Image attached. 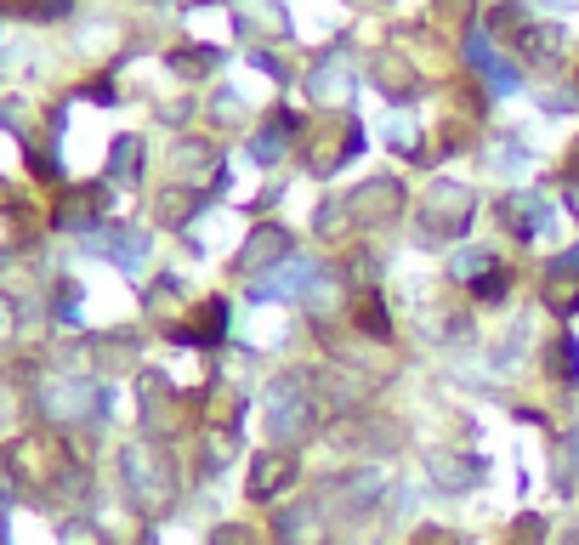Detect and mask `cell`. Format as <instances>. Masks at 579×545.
I'll list each match as a JSON object with an SVG mask.
<instances>
[{
  "mask_svg": "<svg viewBox=\"0 0 579 545\" xmlns=\"http://www.w3.org/2000/svg\"><path fill=\"white\" fill-rule=\"evenodd\" d=\"M284 477H290V460L262 455L256 460V477H250V494H273V483H284Z\"/></svg>",
  "mask_w": 579,
  "mask_h": 545,
  "instance_id": "obj_1",
  "label": "cell"
},
{
  "mask_svg": "<svg viewBox=\"0 0 579 545\" xmlns=\"http://www.w3.org/2000/svg\"><path fill=\"white\" fill-rule=\"evenodd\" d=\"M511 290V279H506V267H483V273H477L472 279V296L477 301H500Z\"/></svg>",
  "mask_w": 579,
  "mask_h": 545,
  "instance_id": "obj_2",
  "label": "cell"
},
{
  "mask_svg": "<svg viewBox=\"0 0 579 545\" xmlns=\"http://www.w3.org/2000/svg\"><path fill=\"white\" fill-rule=\"evenodd\" d=\"M358 324H364V330H375V335H386V313H381V301H375V296L358 301Z\"/></svg>",
  "mask_w": 579,
  "mask_h": 545,
  "instance_id": "obj_3",
  "label": "cell"
},
{
  "mask_svg": "<svg viewBox=\"0 0 579 545\" xmlns=\"http://www.w3.org/2000/svg\"><path fill=\"white\" fill-rule=\"evenodd\" d=\"M551 352H557V358H551V364H557V375H568V381H574V375H579V347H574V341H557Z\"/></svg>",
  "mask_w": 579,
  "mask_h": 545,
  "instance_id": "obj_4",
  "label": "cell"
}]
</instances>
